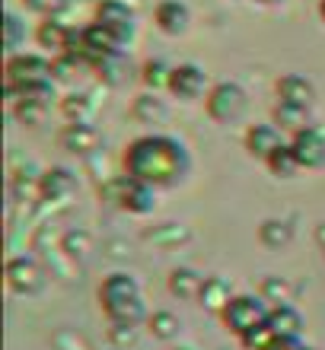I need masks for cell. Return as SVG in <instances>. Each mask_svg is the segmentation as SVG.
<instances>
[{
	"mask_svg": "<svg viewBox=\"0 0 325 350\" xmlns=\"http://www.w3.org/2000/svg\"><path fill=\"white\" fill-rule=\"evenodd\" d=\"M70 188H74V178H70V172H64V169L48 172V178L42 182V191L45 194H67Z\"/></svg>",
	"mask_w": 325,
	"mask_h": 350,
	"instance_id": "484cf974",
	"label": "cell"
},
{
	"mask_svg": "<svg viewBox=\"0 0 325 350\" xmlns=\"http://www.w3.org/2000/svg\"><path fill=\"white\" fill-rule=\"evenodd\" d=\"M38 83H55V61L42 55H10L7 57V92L29 90Z\"/></svg>",
	"mask_w": 325,
	"mask_h": 350,
	"instance_id": "277c9868",
	"label": "cell"
},
{
	"mask_svg": "<svg viewBox=\"0 0 325 350\" xmlns=\"http://www.w3.org/2000/svg\"><path fill=\"white\" fill-rule=\"evenodd\" d=\"M268 325L274 328L278 338H300V332H303V315L290 303H274L268 312Z\"/></svg>",
	"mask_w": 325,
	"mask_h": 350,
	"instance_id": "9a60e30c",
	"label": "cell"
},
{
	"mask_svg": "<svg viewBox=\"0 0 325 350\" xmlns=\"http://www.w3.org/2000/svg\"><path fill=\"white\" fill-rule=\"evenodd\" d=\"M265 350H309V347L300 341V338H274Z\"/></svg>",
	"mask_w": 325,
	"mask_h": 350,
	"instance_id": "f1b7e54d",
	"label": "cell"
},
{
	"mask_svg": "<svg viewBox=\"0 0 325 350\" xmlns=\"http://www.w3.org/2000/svg\"><path fill=\"white\" fill-rule=\"evenodd\" d=\"M125 175L150 188H176L192 169V157L182 140L166 134H144L125 150Z\"/></svg>",
	"mask_w": 325,
	"mask_h": 350,
	"instance_id": "6da1fadb",
	"label": "cell"
},
{
	"mask_svg": "<svg viewBox=\"0 0 325 350\" xmlns=\"http://www.w3.org/2000/svg\"><path fill=\"white\" fill-rule=\"evenodd\" d=\"M61 111L67 115L70 124H86L90 115H93V105L86 102V96H67V99L61 102Z\"/></svg>",
	"mask_w": 325,
	"mask_h": 350,
	"instance_id": "cb8c5ba5",
	"label": "cell"
},
{
	"mask_svg": "<svg viewBox=\"0 0 325 350\" xmlns=\"http://www.w3.org/2000/svg\"><path fill=\"white\" fill-rule=\"evenodd\" d=\"M153 19H157V29L166 32V36H182L192 23V13L182 0H163L157 10H153Z\"/></svg>",
	"mask_w": 325,
	"mask_h": 350,
	"instance_id": "4fadbf2b",
	"label": "cell"
},
{
	"mask_svg": "<svg viewBox=\"0 0 325 350\" xmlns=\"http://www.w3.org/2000/svg\"><path fill=\"white\" fill-rule=\"evenodd\" d=\"M147 328L150 334L157 338V341H176L179 338V328H182V322H179L176 312H166V309H159V312H153L147 319Z\"/></svg>",
	"mask_w": 325,
	"mask_h": 350,
	"instance_id": "ffe728a7",
	"label": "cell"
},
{
	"mask_svg": "<svg viewBox=\"0 0 325 350\" xmlns=\"http://www.w3.org/2000/svg\"><path fill=\"white\" fill-rule=\"evenodd\" d=\"M259 236L268 249H281V245H287L290 242V226L287 223H281V220H265L261 223V230H259Z\"/></svg>",
	"mask_w": 325,
	"mask_h": 350,
	"instance_id": "603a6c76",
	"label": "cell"
},
{
	"mask_svg": "<svg viewBox=\"0 0 325 350\" xmlns=\"http://www.w3.org/2000/svg\"><path fill=\"white\" fill-rule=\"evenodd\" d=\"M284 147V137H281L278 124H252L246 131V150H249L255 159H268L274 150Z\"/></svg>",
	"mask_w": 325,
	"mask_h": 350,
	"instance_id": "7c38bea8",
	"label": "cell"
},
{
	"mask_svg": "<svg viewBox=\"0 0 325 350\" xmlns=\"http://www.w3.org/2000/svg\"><path fill=\"white\" fill-rule=\"evenodd\" d=\"M205 284H207V277L198 274L195 267H176L169 274V293L185 299V303H198L201 293H205Z\"/></svg>",
	"mask_w": 325,
	"mask_h": 350,
	"instance_id": "5bb4252c",
	"label": "cell"
},
{
	"mask_svg": "<svg viewBox=\"0 0 325 350\" xmlns=\"http://www.w3.org/2000/svg\"><path fill=\"white\" fill-rule=\"evenodd\" d=\"M319 16L325 19V0H322V3H319Z\"/></svg>",
	"mask_w": 325,
	"mask_h": 350,
	"instance_id": "4dcf8cb0",
	"label": "cell"
},
{
	"mask_svg": "<svg viewBox=\"0 0 325 350\" xmlns=\"http://www.w3.org/2000/svg\"><path fill=\"white\" fill-rule=\"evenodd\" d=\"M274 338H278V334H274V328L265 322V325H259V328H252L249 334H242L239 341H242V347H246V350H265L271 341H274Z\"/></svg>",
	"mask_w": 325,
	"mask_h": 350,
	"instance_id": "d4e9b609",
	"label": "cell"
},
{
	"mask_svg": "<svg viewBox=\"0 0 325 350\" xmlns=\"http://www.w3.org/2000/svg\"><path fill=\"white\" fill-rule=\"evenodd\" d=\"M246 111V90L239 83H217L214 90L207 92V115L220 124H230V121L242 118Z\"/></svg>",
	"mask_w": 325,
	"mask_h": 350,
	"instance_id": "5b68a950",
	"label": "cell"
},
{
	"mask_svg": "<svg viewBox=\"0 0 325 350\" xmlns=\"http://www.w3.org/2000/svg\"><path fill=\"white\" fill-rule=\"evenodd\" d=\"M96 144H99V134L90 124H67L61 131V147L70 153H90V150H96Z\"/></svg>",
	"mask_w": 325,
	"mask_h": 350,
	"instance_id": "e0dca14e",
	"label": "cell"
},
{
	"mask_svg": "<svg viewBox=\"0 0 325 350\" xmlns=\"http://www.w3.org/2000/svg\"><path fill=\"white\" fill-rule=\"evenodd\" d=\"M278 99L284 105H297V109H313V102H316V86L309 83L307 77L300 74H287L278 80Z\"/></svg>",
	"mask_w": 325,
	"mask_h": 350,
	"instance_id": "8fae6325",
	"label": "cell"
},
{
	"mask_svg": "<svg viewBox=\"0 0 325 350\" xmlns=\"http://www.w3.org/2000/svg\"><path fill=\"white\" fill-rule=\"evenodd\" d=\"M259 3H265V7H274V3H281V0H259Z\"/></svg>",
	"mask_w": 325,
	"mask_h": 350,
	"instance_id": "f546056e",
	"label": "cell"
},
{
	"mask_svg": "<svg viewBox=\"0 0 325 350\" xmlns=\"http://www.w3.org/2000/svg\"><path fill=\"white\" fill-rule=\"evenodd\" d=\"M99 306L112 325L144 322V299H140L138 277L128 271H112L99 284Z\"/></svg>",
	"mask_w": 325,
	"mask_h": 350,
	"instance_id": "7a4b0ae2",
	"label": "cell"
},
{
	"mask_svg": "<svg viewBox=\"0 0 325 350\" xmlns=\"http://www.w3.org/2000/svg\"><path fill=\"white\" fill-rule=\"evenodd\" d=\"M23 3H26L32 13H42V16L48 19V16H57L61 10H67L74 0H23Z\"/></svg>",
	"mask_w": 325,
	"mask_h": 350,
	"instance_id": "4316f807",
	"label": "cell"
},
{
	"mask_svg": "<svg viewBox=\"0 0 325 350\" xmlns=\"http://www.w3.org/2000/svg\"><path fill=\"white\" fill-rule=\"evenodd\" d=\"M307 115H309L307 109H297V105H284V102H278V109H274V124L297 134V131L309 128V124H307Z\"/></svg>",
	"mask_w": 325,
	"mask_h": 350,
	"instance_id": "44dd1931",
	"label": "cell"
},
{
	"mask_svg": "<svg viewBox=\"0 0 325 350\" xmlns=\"http://www.w3.org/2000/svg\"><path fill=\"white\" fill-rule=\"evenodd\" d=\"M265 166L271 169V175H278V178H294V175H297L300 169H303L290 144H284L281 150H274V153H271V157L265 159Z\"/></svg>",
	"mask_w": 325,
	"mask_h": 350,
	"instance_id": "d6986e66",
	"label": "cell"
},
{
	"mask_svg": "<svg viewBox=\"0 0 325 350\" xmlns=\"http://www.w3.org/2000/svg\"><path fill=\"white\" fill-rule=\"evenodd\" d=\"M19 38H23V26H19V19L13 13H7L3 16V45L13 51V48H19Z\"/></svg>",
	"mask_w": 325,
	"mask_h": 350,
	"instance_id": "83f0119b",
	"label": "cell"
},
{
	"mask_svg": "<svg viewBox=\"0 0 325 350\" xmlns=\"http://www.w3.org/2000/svg\"><path fill=\"white\" fill-rule=\"evenodd\" d=\"M121 194H118V201H121V207L125 211H131V213H150L153 207H157V188H150V185H144V182H134V178H121Z\"/></svg>",
	"mask_w": 325,
	"mask_h": 350,
	"instance_id": "30bf717a",
	"label": "cell"
},
{
	"mask_svg": "<svg viewBox=\"0 0 325 350\" xmlns=\"http://www.w3.org/2000/svg\"><path fill=\"white\" fill-rule=\"evenodd\" d=\"M290 147L297 153L303 169H322L325 166V134L316 128H303L290 137Z\"/></svg>",
	"mask_w": 325,
	"mask_h": 350,
	"instance_id": "8992f818",
	"label": "cell"
},
{
	"mask_svg": "<svg viewBox=\"0 0 325 350\" xmlns=\"http://www.w3.org/2000/svg\"><path fill=\"white\" fill-rule=\"evenodd\" d=\"M233 290L230 284L223 280V277H207V284H205V293H201V299L198 303L205 306V309H211V312H223V306L233 299Z\"/></svg>",
	"mask_w": 325,
	"mask_h": 350,
	"instance_id": "ac0fdd59",
	"label": "cell"
},
{
	"mask_svg": "<svg viewBox=\"0 0 325 350\" xmlns=\"http://www.w3.org/2000/svg\"><path fill=\"white\" fill-rule=\"evenodd\" d=\"M93 23H103V26L112 29L121 42H128V38L134 36V13H131L128 3H121V0H103V3L96 7Z\"/></svg>",
	"mask_w": 325,
	"mask_h": 350,
	"instance_id": "ba28073f",
	"label": "cell"
},
{
	"mask_svg": "<svg viewBox=\"0 0 325 350\" xmlns=\"http://www.w3.org/2000/svg\"><path fill=\"white\" fill-rule=\"evenodd\" d=\"M70 36H74V29L64 26V23H57L55 16H48L42 26H38L36 38L38 45L48 48V51H55V55H67V48H70Z\"/></svg>",
	"mask_w": 325,
	"mask_h": 350,
	"instance_id": "2e32d148",
	"label": "cell"
},
{
	"mask_svg": "<svg viewBox=\"0 0 325 350\" xmlns=\"http://www.w3.org/2000/svg\"><path fill=\"white\" fill-rule=\"evenodd\" d=\"M268 312H271V306L265 296L236 293L230 303L223 306L220 319H223V325H226V332L242 338V334H249L252 328H259V325L268 322Z\"/></svg>",
	"mask_w": 325,
	"mask_h": 350,
	"instance_id": "3957f363",
	"label": "cell"
},
{
	"mask_svg": "<svg viewBox=\"0 0 325 350\" xmlns=\"http://www.w3.org/2000/svg\"><path fill=\"white\" fill-rule=\"evenodd\" d=\"M169 77H172V67L166 61H147L144 64V86L153 92L169 90Z\"/></svg>",
	"mask_w": 325,
	"mask_h": 350,
	"instance_id": "7402d4cb",
	"label": "cell"
},
{
	"mask_svg": "<svg viewBox=\"0 0 325 350\" xmlns=\"http://www.w3.org/2000/svg\"><path fill=\"white\" fill-rule=\"evenodd\" d=\"M207 86V77L198 64H179L172 67V77H169V92L179 96L182 102H195L201 99V92Z\"/></svg>",
	"mask_w": 325,
	"mask_h": 350,
	"instance_id": "52a82bcc",
	"label": "cell"
},
{
	"mask_svg": "<svg viewBox=\"0 0 325 350\" xmlns=\"http://www.w3.org/2000/svg\"><path fill=\"white\" fill-rule=\"evenodd\" d=\"M7 284H10V290H13V293L29 296V293H38L45 280H42V271H38L36 261L13 258L7 265Z\"/></svg>",
	"mask_w": 325,
	"mask_h": 350,
	"instance_id": "9c48e42d",
	"label": "cell"
}]
</instances>
